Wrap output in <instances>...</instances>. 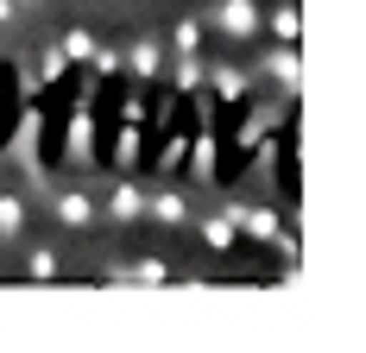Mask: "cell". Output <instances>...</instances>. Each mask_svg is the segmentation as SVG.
<instances>
[{
	"instance_id": "cell-15",
	"label": "cell",
	"mask_w": 366,
	"mask_h": 353,
	"mask_svg": "<svg viewBox=\"0 0 366 353\" xmlns=\"http://www.w3.org/2000/svg\"><path fill=\"white\" fill-rule=\"evenodd\" d=\"M202 240H209L215 252H227V247H234V240H240V227H234V209L209 214V221H202Z\"/></svg>"
},
{
	"instance_id": "cell-11",
	"label": "cell",
	"mask_w": 366,
	"mask_h": 353,
	"mask_svg": "<svg viewBox=\"0 0 366 353\" xmlns=\"http://www.w3.org/2000/svg\"><path fill=\"white\" fill-rule=\"evenodd\" d=\"M164 278H171V265L152 259V252H146V259H133V265H114V272H108V284H164Z\"/></svg>"
},
{
	"instance_id": "cell-1",
	"label": "cell",
	"mask_w": 366,
	"mask_h": 353,
	"mask_svg": "<svg viewBox=\"0 0 366 353\" xmlns=\"http://www.w3.org/2000/svg\"><path fill=\"white\" fill-rule=\"evenodd\" d=\"M70 164L95 171V76L76 89V107H70Z\"/></svg>"
},
{
	"instance_id": "cell-26",
	"label": "cell",
	"mask_w": 366,
	"mask_h": 353,
	"mask_svg": "<svg viewBox=\"0 0 366 353\" xmlns=\"http://www.w3.org/2000/svg\"><path fill=\"white\" fill-rule=\"evenodd\" d=\"M13 6H32V0H13Z\"/></svg>"
},
{
	"instance_id": "cell-13",
	"label": "cell",
	"mask_w": 366,
	"mask_h": 353,
	"mask_svg": "<svg viewBox=\"0 0 366 353\" xmlns=\"http://www.w3.org/2000/svg\"><path fill=\"white\" fill-rule=\"evenodd\" d=\"M234 227H240V234H253V240H272L285 221H278V209H265V202H259V209H234Z\"/></svg>"
},
{
	"instance_id": "cell-9",
	"label": "cell",
	"mask_w": 366,
	"mask_h": 353,
	"mask_svg": "<svg viewBox=\"0 0 366 353\" xmlns=\"http://www.w3.org/2000/svg\"><path fill=\"white\" fill-rule=\"evenodd\" d=\"M259 26L278 38V44H297V38H303V6H297V0H278L272 13H259Z\"/></svg>"
},
{
	"instance_id": "cell-19",
	"label": "cell",
	"mask_w": 366,
	"mask_h": 353,
	"mask_svg": "<svg viewBox=\"0 0 366 353\" xmlns=\"http://www.w3.org/2000/svg\"><path fill=\"white\" fill-rule=\"evenodd\" d=\"M64 57H70V64H89V57H95V38H89V26L64 32Z\"/></svg>"
},
{
	"instance_id": "cell-7",
	"label": "cell",
	"mask_w": 366,
	"mask_h": 353,
	"mask_svg": "<svg viewBox=\"0 0 366 353\" xmlns=\"http://www.w3.org/2000/svg\"><path fill=\"white\" fill-rule=\"evenodd\" d=\"M215 101H247L253 95V70H240V64H209V82H202Z\"/></svg>"
},
{
	"instance_id": "cell-20",
	"label": "cell",
	"mask_w": 366,
	"mask_h": 353,
	"mask_svg": "<svg viewBox=\"0 0 366 353\" xmlns=\"http://www.w3.org/2000/svg\"><path fill=\"white\" fill-rule=\"evenodd\" d=\"M26 272H32V284H51V278H57V252H51V247H32Z\"/></svg>"
},
{
	"instance_id": "cell-5",
	"label": "cell",
	"mask_w": 366,
	"mask_h": 353,
	"mask_svg": "<svg viewBox=\"0 0 366 353\" xmlns=\"http://www.w3.org/2000/svg\"><path fill=\"white\" fill-rule=\"evenodd\" d=\"M51 214H57L64 227H76V234H82V227L95 221V196H89L82 183H70V189H51Z\"/></svg>"
},
{
	"instance_id": "cell-23",
	"label": "cell",
	"mask_w": 366,
	"mask_h": 353,
	"mask_svg": "<svg viewBox=\"0 0 366 353\" xmlns=\"http://www.w3.org/2000/svg\"><path fill=\"white\" fill-rule=\"evenodd\" d=\"M120 120H133V126H146V95H127V107H120Z\"/></svg>"
},
{
	"instance_id": "cell-18",
	"label": "cell",
	"mask_w": 366,
	"mask_h": 353,
	"mask_svg": "<svg viewBox=\"0 0 366 353\" xmlns=\"http://www.w3.org/2000/svg\"><path fill=\"white\" fill-rule=\"evenodd\" d=\"M139 164V126L120 120V145H114V171H133Z\"/></svg>"
},
{
	"instance_id": "cell-25",
	"label": "cell",
	"mask_w": 366,
	"mask_h": 353,
	"mask_svg": "<svg viewBox=\"0 0 366 353\" xmlns=\"http://www.w3.org/2000/svg\"><path fill=\"white\" fill-rule=\"evenodd\" d=\"M6 19H13V0H0V26H6Z\"/></svg>"
},
{
	"instance_id": "cell-12",
	"label": "cell",
	"mask_w": 366,
	"mask_h": 353,
	"mask_svg": "<svg viewBox=\"0 0 366 353\" xmlns=\"http://www.w3.org/2000/svg\"><path fill=\"white\" fill-rule=\"evenodd\" d=\"M202 82H209V64H202L196 51H183L177 64H171V89H177V95H202Z\"/></svg>"
},
{
	"instance_id": "cell-16",
	"label": "cell",
	"mask_w": 366,
	"mask_h": 353,
	"mask_svg": "<svg viewBox=\"0 0 366 353\" xmlns=\"http://www.w3.org/2000/svg\"><path fill=\"white\" fill-rule=\"evenodd\" d=\"M26 234V196H0V240Z\"/></svg>"
},
{
	"instance_id": "cell-21",
	"label": "cell",
	"mask_w": 366,
	"mask_h": 353,
	"mask_svg": "<svg viewBox=\"0 0 366 353\" xmlns=\"http://www.w3.org/2000/svg\"><path fill=\"white\" fill-rule=\"evenodd\" d=\"M95 82H108V76H120V51H108V44H95Z\"/></svg>"
},
{
	"instance_id": "cell-24",
	"label": "cell",
	"mask_w": 366,
	"mask_h": 353,
	"mask_svg": "<svg viewBox=\"0 0 366 353\" xmlns=\"http://www.w3.org/2000/svg\"><path fill=\"white\" fill-rule=\"evenodd\" d=\"M177 164H183V139H171V145H164V158H158V171H177Z\"/></svg>"
},
{
	"instance_id": "cell-14",
	"label": "cell",
	"mask_w": 366,
	"mask_h": 353,
	"mask_svg": "<svg viewBox=\"0 0 366 353\" xmlns=\"http://www.w3.org/2000/svg\"><path fill=\"white\" fill-rule=\"evenodd\" d=\"M189 164H196V183H215V133H209V126H196Z\"/></svg>"
},
{
	"instance_id": "cell-6",
	"label": "cell",
	"mask_w": 366,
	"mask_h": 353,
	"mask_svg": "<svg viewBox=\"0 0 366 353\" xmlns=\"http://www.w3.org/2000/svg\"><path fill=\"white\" fill-rule=\"evenodd\" d=\"M215 32L221 38H253L259 32V0H215Z\"/></svg>"
},
{
	"instance_id": "cell-8",
	"label": "cell",
	"mask_w": 366,
	"mask_h": 353,
	"mask_svg": "<svg viewBox=\"0 0 366 353\" xmlns=\"http://www.w3.org/2000/svg\"><path fill=\"white\" fill-rule=\"evenodd\" d=\"M278 120H285V95H278V101H265V107H253V114H247V126H234V145H240V151H253Z\"/></svg>"
},
{
	"instance_id": "cell-17",
	"label": "cell",
	"mask_w": 366,
	"mask_h": 353,
	"mask_svg": "<svg viewBox=\"0 0 366 353\" xmlns=\"http://www.w3.org/2000/svg\"><path fill=\"white\" fill-rule=\"evenodd\" d=\"M64 70H70V57H64V44H44V51H38V89H44V82H64Z\"/></svg>"
},
{
	"instance_id": "cell-2",
	"label": "cell",
	"mask_w": 366,
	"mask_h": 353,
	"mask_svg": "<svg viewBox=\"0 0 366 353\" xmlns=\"http://www.w3.org/2000/svg\"><path fill=\"white\" fill-rule=\"evenodd\" d=\"M259 70H265V82H272L285 101H297V89H303V57H297V44H272V51L259 57Z\"/></svg>"
},
{
	"instance_id": "cell-4",
	"label": "cell",
	"mask_w": 366,
	"mask_h": 353,
	"mask_svg": "<svg viewBox=\"0 0 366 353\" xmlns=\"http://www.w3.org/2000/svg\"><path fill=\"white\" fill-rule=\"evenodd\" d=\"M108 221H114V227H133V221H146V189H139L127 171H120V183L108 189Z\"/></svg>"
},
{
	"instance_id": "cell-10",
	"label": "cell",
	"mask_w": 366,
	"mask_h": 353,
	"mask_svg": "<svg viewBox=\"0 0 366 353\" xmlns=\"http://www.w3.org/2000/svg\"><path fill=\"white\" fill-rule=\"evenodd\" d=\"M146 214L158 221V227H189V202H183L177 189H158V196H146Z\"/></svg>"
},
{
	"instance_id": "cell-3",
	"label": "cell",
	"mask_w": 366,
	"mask_h": 353,
	"mask_svg": "<svg viewBox=\"0 0 366 353\" xmlns=\"http://www.w3.org/2000/svg\"><path fill=\"white\" fill-rule=\"evenodd\" d=\"M120 76H133L139 89H146V82H158V76H164V51H158L152 38H133V44L120 51Z\"/></svg>"
},
{
	"instance_id": "cell-22",
	"label": "cell",
	"mask_w": 366,
	"mask_h": 353,
	"mask_svg": "<svg viewBox=\"0 0 366 353\" xmlns=\"http://www.w3.org/2000/svg\"><path fill=\"white\" fill-rule=\"evenodd\" d=\"M177 51H196V44H202V26H196V19H177Z\"/></svg>"
}]
</instances>
